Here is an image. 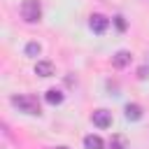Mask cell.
I'll use <instances>...</instances> for the list:
<instances>
[{"instance_id": "5b68a950", "label": "cell", "mask_w": 149, "mask_h": 149, "mask_svg": "<svg viewBox=\"0 0 149 149\" xmlns=\"http://www.w3.org/2000/svg\"><path fill=\"white\" fill-rule=\"evenodd\" d=\"M128 63H130V51H126V49H121V51H116L112 56V65L114 68H126Z\"/></svg>"}, {"instance_id": "4fadbf2b", "label": "cell", "mask_w": 149, "mask_h": 149, "mask_svg": "<svg viewBox=\"0 0 149 149\" xmlns=\"http://www.w3.org/2000/svg\"><path fill=\"white\" fill-rule=\"evenodd\" d=\"M58 149H65V147H58Z\"/></svg>"}, {"instance_id": "30bf717a", "label": "cell", "mask_w": 149, "mask_h": 149, "mask_svg": "<svg viewBox=\"0 0 149 149\" xmlns=\"http://www.w3.org/2000/svg\"><path fill=\"white\" fill-rule=\"evenodd\" d=\"M40 51H42V47H40L37 42H28V44H26V54H28V56H37Z\"/></svg>"}, {"instance_id": "8fae6325", "label": "cell", "mask_w": 149, "mask_h": 149, "mask_svg": "<svg viewBox=\"0 0 149 149\" xmlns=\"http://www.w3.org/2000/svg\"><path fill=\"white\" fill-rule=\"evenodd\" d=\"M112 149H126V140H123L121 135H116L114 142H112Z\"/></svg>"}, {"instance_id": "9c48e42d", "label": "cell", "mask_w": 149, "mask_h": 149, "mask_svg": "<svg viewBox=\"0 0 149 149\" xmlns=\"http://www.w3.org/2000/svg\"><path fill=\"white\" fill-rule=\"evenodd\" d=\"M84 147L86 149H102V140L98 135H86L84 137Z\"/></svg>"}, {"instance_id": "ba28073f", "label": "cell", "mask_w": 149, "mask_h": 149, "mask_svg": "<svg viewBox=\"0 0 149 149\" xmlns=\"http://www.w3.org/2000/svg\"><path fill=\"white\" fill-rule=\"evenodd\" d=\"M44 98H47V102H49V105H58V102H63V93H61L58 88H49Z\"/></svg>"}, {"instance_id": "7c38bea8", "label": "cell", "mask_w": 149, "mask_h": 149, "mask_svg": "<svg viewBox=\"0 0 149 149\" xmlns=\"http://www.w3.org/2000/svg\"><path fill=\"white\" fill-rule=\"evenodd\" d=\"M114 23H116L119 30H126V21H123V16H114Z\"/></svg>"}, {"instance_id": "8992f818", "label": "cell", "mask_w": 149, "mask_h": 149, "mask_svg": "<svg viewBox=\"0 0 149 149\" xmlns=\"http://www.w3.org/2000/svg\"><path fill=\"white\" fill-rule=\"evenodd\" d=\"M35 74H40V77H51V74H54V63H51V61H37Z\"/></svg>"}, {"instance_id": "6da1fadb", "label": "cell", "mask_w": 149, "mask_h": 149, "mask_svg": "<svg viewBox=\"0 0 149 149\" xmlns=\"http://www.w3.org/2000/svg\"><path fill=\"white\" fill-rule=\"evenodd\" d=\"M12 105L19 107V109L26 112V114H33V116H40V114H42L40 100H37L35 95H12Z\"/></svg>"}, {"instance_id": "52a82bcc", "label": "cell", "mask_w": 149, "mask_h": 149, "mask_svg": "<svg viewBox=\"0 0 149 149\" xmlns=\"http://www.w3.org/2000/svg\"><path fill=\"white\" fill-rule=\"evenodd\" d=\"M126 119H128V121H140V119H142V107L135 105V102L126 105Z\"/></svg>"}, {"instance_id": "277c9868", "label": "cell", "mask_w": 149, "mask_h": 149, "mask_svg": "<svg viewBox=\"0 0 149 149\" xmlns=\"http://www.w3.org/2000/svg\"><path fill=\"white\" fill-rule=\"evenodd\" d=\"M91 119H93V123H95L98 128H109V126H112V114L105 112V109H95Z\"/></svg>"}, {"instance_id": "7a4b0ae2", "label": "cell", "mask_w": 149, "mask_h": 149, "mask_svg": "<svg viewBox=\"0 0 149 149\" xmlns=\"http://www.w3.org/2000/svg\"><path fill=\"white\" fill-rule=\"evenodd\" d=\"M21 19L28 23H35L42 19V5L40 0H23L21 2Z\"/></svg>"}, {"instance_id": "3957f363", "label": "cell", "mask_w": 149, "mask_h": 149, "mask_svg": "<svg viewBox=\"0 0 149 149\" xmlns=\"http://www.w3.org/2000/svg\"><path fill=\"white\" fill-rule=\"evenodd\" d=\"M88 26H91V30L93 33H105L107 30V26H109V19L107 16H102V14H91V21H88Z\"/></svg>"}]
</instances>
